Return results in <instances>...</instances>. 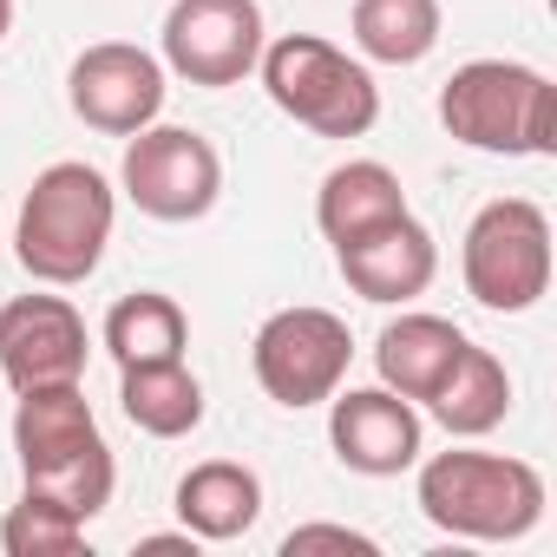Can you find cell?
<instances>
[{
    "label": "cell",
    "mask_w": 557,
    "mask_h": 557,
    "mask_svg": "<svg viewBox=\"0 0 557 557\" xmlns=\"http://www.w3.org/2000/svg\"><path fill=\"white\" fill-rule=\"evenodd\" d=\"M14 453H21V479L27 492L66 505L73 518H99L112 505L119 466L112 446L79 394V381H53V387H27L14 407Z\"/></svg>",
    "instance_id": "cell-1"
},
{
    "label": "cell",
    "mask_w": 557,
    "mask_h": 557,
    "mask_svg": "<svg viewBox=\"0 0 557 557\" xmlns=\"http://www.w3.org/2000/svg\"><path fill=\"white\" fill-rule=\"evenodd\" d=\"M112 216H119V197L106 184V171L79 164V158H60L34 177L27 203H21V230H14V256L34 283L47 289H73L99 269L106 243H112Z\"/></svg>",
    "instance_id": "cell-2"
},
{
    "label": "cell",
    "mask_w": 557,
    "mask_h": 557,
    "mask_svg": "<svg viewBox=\"0 0 557 557\" xmlns=\"http://www.w3.org/2000/svg\"><path fill=\"white\" fill-rule=\"evenodd\" d=\"M440 125L492 158H550L557 151V86L518 60H466L440 86Z\"/></svg>",
    "instance_id": "cell-3"
},
{
    "label": "cell",
    "mask_w": 557,
    "mask_h": 557,
    "mask_svg": "<svg viewBox=\"0 0 557 557\" xmlns=\"http://www.w3.org/2000/svg\"><path fill=\"white\" fill-rule=\"evenodd\" d=\"M420 511L446 537L511 544L544 518V472L505 453H433L420 466Z\"/></svg>",
    "instance_id": "cell-4"
},
{
    "label": "cell",
    "mask_w": 557,
    "mask_h": 557,
    "mask_svg": "<svg viewBox=\"0 0 557 557\" xmlns=\"http://www.w3.org/2000/svg\"><path fill=\"white\" fill-rule=\"evenodd\" d=\"M262 92L275 99V112H289L296 125H309L315 138H368L381 119V86L361 60H348L335 40L322 34H283L262 40Z\"/></svg>",
    "instance_id": "cell-5"
},
{
    "label": "cell",
    "mask_w": 557,
    "mask_h": 557,
    "mask_svg": "<svg viewBox=\"0 0 557 557\" xmlns=\"http://www.w3.org/2000/svg\"><path fill=\"white\" fill-rule=\"evenodd\" d=\"M466 296L492 315H524L550 289V216L531 197H492L459 243Z\"/></svg>",
    "instance_id": "cell-6"
},
{
    "label": "cell",
    "mask_w": 557,
    "mask_h": 557,
    "mask_svg": "<svg viewBox=\"0 0 557 557\" xmlns=\"http://www.w3.org/2000/svg\"><path fill=\"white\" fill-rule=\"evenodd\" d=\"M355 361V335L335 309H275L256 342H249V368L262 381V394L275 407H322Z\"/></svg>",
    "instance_id": "cell-7"
},
{
    "label": "cell",
    "mask_w": 557,
    "mask_h": 557,
    "mask_svg": "<svg viewBox=\"0 0 557 557\" xmlns=\"http://www.w3.org/2000/svg\"><path fill=\"white\" fill-rule=\"evenodd\" d=\"M119 184H125V197L145 216H158V223H197L223 197V158L190 125H145L125 145Z\"/></svg>",
    "instance_id": "cell-8"
},
{
    "label": "cell",
    "mask_w": 557,
    "mask_h": 557,
    "mask_svg": "<svg viewBox=\"0 0 557 557\" xmlns=\"http://www.w3.org/2000/svg\"><path fill=\"white\" fill-rule=\"evenodd\" d=\"M262 60L256 0H171L164 14V73L190 86H243Z\"/></svg>",
    "instance_id": "cell-9"
},
{
    "label": "cell",
    "mask_w": 557,
    "mask_h": 557,
    "mask_svg": "<svg viewBox=\"0 0 557 557\" xmlns=\"http://www.w3.org/2000/svg\"><path fill=\"white\" fill-rule=\"evenodd\" d=\"M66 99L92 132L132 138V132L158 125V112H164V60L132 47V40H99L73 60Z\"/></svg>",
    "instance_id": "cell-10"
},
{
    "label": "cell",
    "mask_w": 557,
    "mask_h": 557,
    "mask_svg": "<svg viewBox=\"0 0 557 557\" xmlns=\"http://www.w3.org/2000/svg\"><path fill=\"white\" fill-rule=\"evenodd\" d=\"M86 355H92V335L66 296H14L0 309V374L14 381V394L86 381Z\"/></svg>",
    "instance_id": "cell-11"
},
{
    "label": "cell",
    "mask_w": 557,
    "mask_h": 557,
    "mask_svg": "<svg viewBox=\"0 0 557 557\" xmlns=\"http://www.w3.org/2000/svg\"><path fill=\"white\" fill-rule=\"evenodd\" d=\"M329 440H335V459L348 472H368V479H394L407 466H420V413L413 400H400L394 387H335L329 394Z\"/></svg>",
    "instance_id": "cell-12"
},
{
    "label": "cell",
    "mask_w": 557,
    "mask_h": 557,
    "mask_svg": "<svg viewBox=\"0 0 557 557\" xmlns=\"http://www.w3.org/2000/svg\"><path fill=\"white\" fill-rule=\"evenodd\" d=\"M335 262H342V283H348L361 302L394 309V302H413V296L433 289V275H440V243H433V230H426L413 210H400V216L374 223L368 236L335 243Z\"/></svg>",
    "instance_id": "cell-13"
},
{
    "label": "cell",
    "mask_w": 557,
    "mask_h": 557,
    "mask_svg": "<svg viewBox=\"0 0 557 557\" xmlns=\"http://www.w3.org/2000/svg\"><path fill=\"white\" fill-rule=\"evenodd\" d=\"M177 518L197 544H230L262 518V479L236 459H203L177 479Z\"/></svg>",
    "instance_id": "cell-14"
},
{
    "label": "cell",
    "mask_w": 557,
    "mask_h": 557,
    "mask_svg": "<svg viewBox=\"0 0 557 557\" xmlns=\"http://www.w3.org/2000/svg\"><path fill=\"white\" fill-rule=\"evenodd\" d=\"M466 355V335L446 315H400L381 329L374 342V368L381 387H394L400 400H433V387L453 374V361Z\"/></svg>",
    "instance_id": "cell-15"
},
{
    "label": "cell",
    "mask_w": 557,
    "mask_h": 557,
    "mask_svg": "<svg viewBox=\"0 0 557 557\" xmlns=\"http://www.w3.org/2000/svg\"><path fill=\"white\" fill-rule=\"evenodd\" d=\"M400 210H407V190L381 158H348L315 190V223H322L329 243H355V236H368L374 223H387Z\"/></svg>",
    "instance_id": "cell-16"
},
{
    "label": "cell",
    "mask_w": 557,
    "mask_h": 557,
    "mask_svg": "<svg viewBox=\"0 0 557 557\" xmlns=\"http://www.w3.org/2000/svg\"><path fill=\"white\" fill-rule=\"evenodd\" d=\"M426 413H433L453 440H479V433L505 426V413H511V374H505V361H498L492 348H472V342H466V355L453 361V374L433 387Z\"/></svg>",
    "instance_id": "cell-17"
},
{
    "label": "cell",
    "mask_w": 557,
    "mask_h": 557,
    "mask_svg": "<svg viewBox=\"0 0 557 557\" xmlns=\"http://www.w3.org/2000/svg\"><path fill=\"white\" fill-rule=\"evenodd\" d=\"M119 407L138 433L151 440H184L203 426V381L184 361H145L119 368Z\"/></svg>",
    "instance_id": "cell-18"
},
{
    "label": "cell",
    "mask_w": 557,
    "mask_h": 557,
    "mask_svg": "<svg viewBox=\"0 0 557 557\" xmlns=\"http://www.w3.org/2000/svg\"><path fill=\"white\" fill-rule=\"evenodd\" d=\"M190 348V322L171 296L158 289H138V296H119L112 315H106V355L119 368H145V361H184Z\"/></svg>",
    "instance_id": "cell-19"
},
{
    "label": "cell",
    "mask_w": 557,
    "mask_h": 557,
    "mask_svg": "<svg viewBox=\"0 0 557 557\" xmlns=\"http://www.w3.org/2000/svg\"><path fill=\"white\" fill-rule=\"evenodd\" d=\"M355 47L374 66H420L440 47V0H355Z\"/></svg>",
    "instance_id": "cell-20"
},
{
    "label": "cell",
    "mask_w": 557,
    "mask_h": 557,
    "mask_svg": "<svg viewBox=\"0 0 557 557\" xmlns=\"http://www.w3.org/2000/svg\"><path fill=\"white\" fill-rule=\"evenodd\" d=\"M0 550L8 557H79L86 518H73L66 505L40 492H21V505H8V518H0Z\"/></svg>",
    "instance_id": "cell-21"
},
{
    "label": "cell",
    "mask_w": 557,
    "mask_h": 557,
    "mask_svg": "<svg viewBox=\"0 0 557 557\" xmlns=\"http://www.w3.org/2000/svg\"><path fill=\"white\" fill-rule=\"evenodd\" d=\"M283 550L289 557H302V550H374V537L368 531H348V524H296L289 537H283Z\"/></svg>",
    "instance_id": "cell-22"
},
{
    "label": "cell",
    "mask_w": 557,
    "mask_h": 557,
    "mask_svg": "<svg viewBox=\"0 0 557 557\" xmlns=\"http://www.w3.org/2000/svg\"><path fill=\"white\" fill-rule=\"evenodd\" d=\"M8 27H14V0H0V40H8Z\"/></svg>",
    "instance_id": "cell-23"
}]
</instances>
